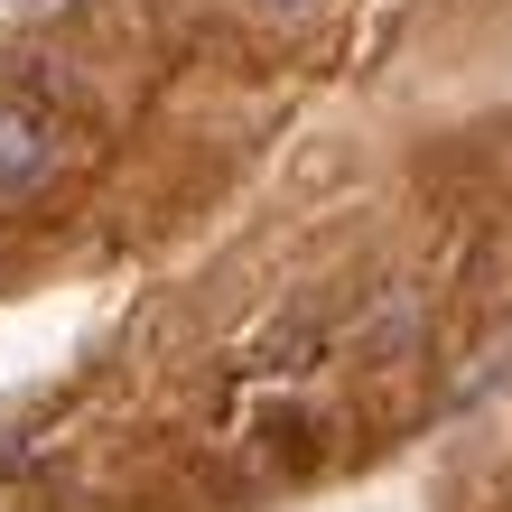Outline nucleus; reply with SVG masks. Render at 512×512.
<instances>
[{"instance_id": "nucleus-1", "label": "nucleus", "mask_w": 512, "mask_h": 512, "mask_svg": "<svg viewBox=\"0 0 512 512\" xmlns=\"http://www.w3.org/2000/svg\"><path fill=\"white\" fill-rule=\"evenodd\" d=\"M47 168H56V122H47L38 103L0 94V196L47 187Z\"/></svg>"}, {"instance_id": "nucleus-2", "label": "nucleus", "mask_w": 512, "mask_h": 512, "mask_svg": "<svg viewBox=\"0 0 512 512\" xmlns=\"http://www.w3.org/2000/svg\"><path fill=\"white\" fill-rule=\"evenodd\" d=\"M252 10H270V19H298V10H317V0H252Z\"/></svg>"}]
</instances>
